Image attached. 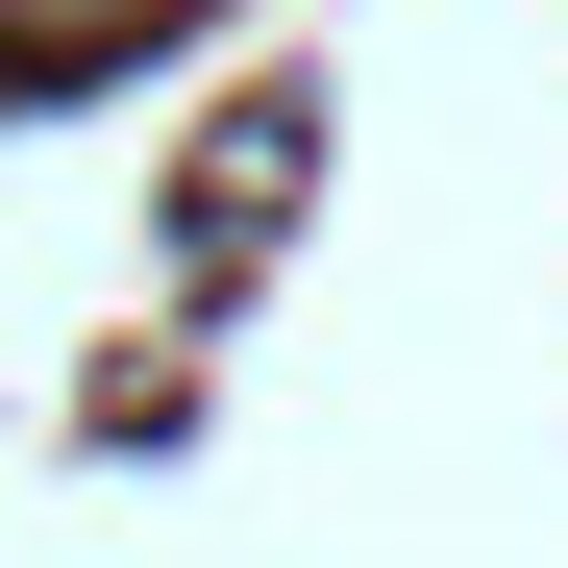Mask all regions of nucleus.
Returning a JSON list of instances; mask_svg holds the SVG:
<instances>
[{
  "instance_id": "f257e3e1",
  "label": "nucleus",
  "mask_w": 568,
  "mask_h": 568,
  "mask_svg": "<svg viewBox=\"0 0 568 568\" xmlns=\"http://www.w3.org/2000/svg\"><path fill=\"white\" fill-rule=\"evenodd\" d=\"M149 0H0V50H124Z\"/></svg>"
}]
</instances>
